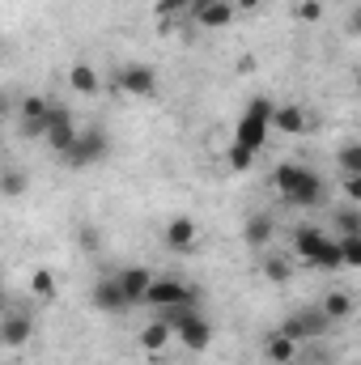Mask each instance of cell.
<instances>
[{
    "label": "cell",
    "mask_w": 361,
    "mask_h": 365,
    "mask_svg": "<svg viewBox=\"0 0 361 365\" xmlns=\"http://www.w3.org/2000/svg\"><path fill=\"white\" fill-rule=\"evenodd\" d=\"M272 187H276V195H280L289 208H319V204L327 200L323 175H319L315 166H306V162H276Z\"/></svg>",
    "instance_id": "cell-1"
},
{
    "label": "cell",
    "mask_w": 361,
    "mask_h": 365,
    "mask_svg": "<svg viewBox=\"0 0 361 365\" xmlns=\"http://www.w3.org/2000/svg\"><path fill=\"white\" fill-rule=\"evenodd\" d=\"M272 102L268 93H255L251 102H247V110L238 115V128H234V145L238 149H247V153H264V145H268V132H272Z\"/></svg>",
    "instance_id": "cell-2"
},
{
    "label": "cell",
    "mask_w": 361,
    "mask_h": 365,
    "mask_svg": "<svg viewBox=\"0 0 361 365\" xmlns=\"http://www.w3.org/2000/svg\"><path fill=\"white\" fill-rule=\"evenodd\" d=\"M293 259L302 264H315V268H327V272H340V251H336V238H327V230L319 225H298L293 230Z\"/></svg>",
    "instance_id": "cell-3"
},
{
    "label": "cell",
    "mask_w": 361,
    "mask_h": 365,
    "mask_svg": "<svg viewBox=\"0 0 361 365\" xmlns=\"http://www.w3.org/2000/svg\"><path fill=\"white\" fill-rule=\"evenodd\" d=\"M106 158H111V136H106L102 128H77V140H73V149L64 153V162H68L73 170L98 166V162H106Z\"/></svg>",
    "instance_id": "cell-4"
},
{
    "label": "cell",
    "mask_w": 361,
    "mask_h": 365,
    "mask_svg": "<svg viewBox=\"0 0 361 365\" xmlns=\"http://www.w3.org/2000/svg\"><path fill=\"white\" fill-rule=\"evenodd\" d=\"M187 302H200V293L179 276H153L145 289V306H153V310H171V306H187Z\"/></svg>",
    "instance_id": "cell-5"
},
{
    "label": "cell",
    "mask_w": 361,
    "mask_h": 365,
    "mask_svg": "<svg viewBox=\"0 0 361 365\" xmlns=\"http://www.w3.org/2000/svg\"><path fill=\"white\" fill-rule=\"evenodd\" d=\"M158 68L153 64H145V60H128V64H119V73H115V90L119 93H132V98H158Z\"/></svg>",
    "instance_id": "cell-6"
},
{
    "label": "cell",
    "mask_w": 361,
    "mask_h": 365,
    "mask_svg": "<svg viewBox=\"0 0 361 365\" xmlns=\"http://www.w3.org/2000/svg\"><path fill=\"white\" fill-rule=\"evenodd\" d=\"M47 110H51V98L47 93H21L17 98V132L26 140H43V128H47Z\"/></svg>",
    "instance_id": "cell-7"
},
{
    "label": "cell",
    "mask_w": 361,
    "mask_h": 365,
    "mask_svg": "<svg viewBox=\"0 0 361 365\" xmlns=\"http://www.w3.org/2000/svg\"><path fill=\"white\" fill-rule=\"evenodd\" d=\"M43 140H47L60 158L73 149V140H77V115H73L64 102H51V110H47V128H43Z\"/></svg>",
    "instance_id": "cell-8"
},
{
    "label": "cell",
    "mask_w": 361,
    "mask_h": 365,
    "mask_svg": "<svg viewBox=\"0 0 361 365\" xmlns=\"http://www.w3.org/2000/svg\"><path fill=\"white\" fill-rule=\"evenodd\" d=\"M30 340H34V314L9 306L0 314V349H26Z\"/></svg>",
    "instance_id": "cell-9"
},
{
    "label": "cell",
    "mask_w": 361,
    "mask_h": 365,
    "mask_svg": "<svg viewBox=\"0 0 361 365\" xmlns=\"http://www.w3.org/2000/svg\"><path fill=\"white\" fill-rule=\"evenodd\" d=\"M162 242H166V251H175V255H191L195 247H200V225H195V217H171L166 221V230H162Z\"/></svg>",
    "instance_id": "cell-10"
},
{
    "label": "cell",
    "mask_w": 361,
    "mask_h": 365,
    "mask_svg": "<svg viewBox=\"0 0 361 365\" xmlns=\"http://www.w3.org/2000/svg\"><path fill=\"white\" fill-rule=\"evenodd\" d=\"M327 327H332V323L323 319V310H302V314H289V319H285L276 331H280V336H289L293 344H306V340L323 336Z\"/></svg>",
    "instance_id": "cell-11"
},
{
    "label": "cell",
    "mask_w": 361,
    "mask_h": 365,
    "mask_svg": "<svg viewBox=\"0 0 361 365\" xmlns=\"http://www.w3.org/2000/svg\"><path fill=\"white\" fill-rule=\"evenodd\" d=\"M90 306L98 314H128L132 310V302L123 297V289H119V280L115 276H102L98 284L90 289Z\"/></svg>",
    "instance_id": "cell-12"
},
{
    "label": "cell",
    "mask_w": 361,
    "mask_h": 365,
    "mask_svg": "<svg viewBox=\"0 0 361 365\" xmlns=\"http://www.w3.org/2000/svg\"><path fill=\"white\" fill-rule=\"evenodd\" d=\"M115 280H119V289H123V297L136 306V302H145V289H149V280H153V272L145 268V264H128V268H119L115 272Z\"/></svg>",
    "instance_id": "cell-13"
},
{
    "label": "cell",
    "mask_w": 361,
    "mask_h": 365,
    "mask_svg": "<svg viewBox=\"0 0 361 365\" xmlns=\"http://www.w3.org/2000/svg\"><path fill=\"white\" fill-rule=\"evenodd\" d=\"M272 128H276V132H285V136H302V132L310 128V119H306V110H302V106L285 102V106H272Z\"/></svg>",
    "instance_id": "cell-14"
},
{
    "label": "cell",
    "mask_w": 361,
    "mask_h": 365,
    "mask_svg": "<svg viewBox=\"0 0 361 365\" xmlns=\"http://www.w3.org/2000/svg\"><path fill=\"white\" fill-rule=\"evenodd\" d=\"M272 234H276V225H272L268 212H251V217H247V225H243V238H247V247H251V251H268Z\"/></svg>",
    "instance_id": "cell-15"
},
{
    "label": "cell",
    "mask_w": 361,
    "mask_h": 365,
    "mask_svg": "<svg viewBox=\"0 0 361 365\" xmlns=\"http://www.w3.org/2000/svg\"><path fill=\"white\" fill-rule=\"evenodd\" d=\"M323 319L327 323H349L353 319V310H357V302H353V293H345V289H332L327 297H323Z\"/></svg>",
    "instance_id": "cell-16"
},
{
    "label": "cell",
    "mask_w": 361,
    "mask_h": 365,
    "mask_svg": "<svg viewBox=\"0 0 361 365\" xmlns=\"http://www.w3.org/2000/svg\"><path fill=\"white\" fill-rule=\"evenodd\" d=\"M171 340H175V331L166 327V319H149V323L141 327V349H145V353H153V357H158V353H166V344H171Z\"/></svg>",
    "instance_id": "cell-17"
},
{
    "label": "cell",
    "mask_w": 361,
    "mask_h": 365,
    "mask_svg": "<svg viewBox=\"0 0 361 365\" xmlns=\"http://www.w3.org/2000/svg\"><path fill=\"white\" fill-rule=\"evenodd\" d=\"M234 17H238V13H234V4H230V0H213V4H208V9H200L191 21H200L204 30H225Z\"/></svg>",
    "instance_id": "cell-18"
},
{
    "label": "cell",
    "mask_w": 361,
    "mask_h": 365,
    "mask_svg": "<svg viewBox=\"0 0 361 365\" xmlns=\"http://www.w3.org/2000/svg\"><path fill=\"white\" fill-rule=\"evenodd\" d=\"M68 86L77 93H98L102 90V77H98V68H93L90 60H77V64H68Z\"/></svg>",
    "instance_id": "cell-19"
},
{
    "label": "cell",
    "mask_w": 361,
    "mask_h": 365,
    "mask_svg": "<svg viewBox=\"0 0 361 365\" xmlns=\"http://www.w3.org/2000/svg\"><path fill=\"white\" fill-rule=\"evenodd\" d=\"M264 361H268V365H293V361H298V344H293L289 336L272 331L268 340H264Z\"/></svg>",
    "instance_id": "cell-20"
},
{
    "label": "cell",
    "mask_w": 361,
    "mask_h": 365,
    "mask_svg": "<svg viewBox=\"0 0 361 365\" xmlns=\"http://www.w3.org/2000/svg\"><path fill=\"white\" fill-rule=\"evenodd\" d=\"M26 191H30V175H26L21 166H4V170H0V195L17 200V195H26Z\"/></svg>",
    "instance_id": "cell-21"
},
{
    "label": "cell",
    "mask_w": 361,
    "mask_h": 365,
    "mask_svg": "<svg viewBox=\"0 0 361 365\" xmlns=\"http://www.w3.org/2000/svg\"><path fill=\"white\" fill-rule=\"evenodd\" d=\"M260 255H264V259H260V272L268 276L272 284H285V280L293 276V264H289V259H276V255H268V251H260Z\"/></svg>",
    "instance_id": "cell-22"
},
{
    "label": "cell",
    "mask_w": 361,
    "mask_h": 365,
    "mask_svg": "<svg viewBox=\"0 0 361 365\" xmlns=\"http://www.w3.org/2000/svg\"><path fill=\"white\" fill-rule=\"evenodd\" d=\"M336 251H340V264L345 268H361V234H340L336 238Z\"/></svg>",
    "instance_id": "cell-23"
},
{
    "label": "cell",
    "mask_w": 361,
    "mask_h": 365,
    "mask_svg": "<svg viewBox=\"0 0 361 365\" xmlns=\"http://www.w3.org/2000/svg\"><path fill=\"white\" fill-rule=\"evenodd\" d=\"M56 289H60V284H56V272H51V268H34V272H30V293H34V297L47 302V297H56Z\"/></svg>",
    "instance_id": "cell-24"
},
{
    "label": "cell",
    "mask_w": 361,
    "mask_h": 365,
    "mask_svg": "<svg viewBox=\"0 0 361 365\" xmlns=\"http://www.w3.org/2000/svg\"><path fill=\"white\" fill-rule=\"evenodd\" d=\"M336 158H340V170H345V175H361V145L357 140H345Z\"/></svg>",
    "instance_id": "cell-25"
},
{
    "label": "cell",
    "mask_w": 361,
    "mask_h": 365,
    "mask_svg": "<svg viewBox=\"0 0 361 365\" xmlns=\"http://www.w3.org/2000/svg\"><path fill=\"white\" fill-rule=\"evenodd\" d=\"M225 166H230L234 175H247V170L255 166V153H247V149H238V145H230V149H225Z\"/></svg>",
    "instance_id": "cell-26"
},
{
    "label": "cell",
    "mask_w": 361,
    "mask_h": 365,
    "mask_svg": "<svg viewBox=\"0 0 361 365\" xmlns=\"http://www.w3.org/2000/svg\"><path fill=\"white\" fill-rule=\"evenodd\" d=\"M336 225H340V234H361V212H357V204H345V208L336 212Z\"/></svg>",
    "instance_id": "cell-27"
},
{
    "label": "cell",
    "mask_w": 361,
    "mask_h": 365,
    "mask_svg": "<svg viewBox=\"0 0 361 365\" xmlns=\"http://www.w3.org/2000/svg\"><path fill=\"white\" fill-rule=\"evenodd\" d=\"M293 17H298V21H319V17H323V4H319V0H298V4H293Z\"/></svg>",
    "instance_id": "cell-28"
},
{
    "label": "cell",
    "mask_w": 361,
    "mask_h": 365,
    "mask_svg": "<svg viewBox=\"0 0 361 365\" xmlns=\"http://www.w3.org/2000/svg\"><path fill=\"white\" fill-rule=\"evenodd\" d=\"M153 13L158 17H179V13H187V0H158Z\"/></svg>",
    "instance_id": "cell-29"
},
{
    "label": "cell",
    "mask_w": 361,
    "mask_h": 365,
    "mask_svg": "<svg viewBox=\"0 0 361 365\" xmlns=\"http://www.w3.org/2000/svg\"><path fill=\"white\" fill-rule=\"evenodd\" d=\"M13 115H17V93L0 90V123H9Z\"/></svg>",
    "instance_id": "cell-30"
},
{
    "label": "cell",
    "mask_w": 361,
    "mask_h": 365,
    "mask_svg": "<svg viewBox=\"0 0 361 365\" xmlns=\"http://www.w3.org/2000/svg\"><path fill=\"white\" fill-rule=\"evenodd\" d=\"M340 182H345V195H349V200L357 204V200H361V175H345Z\"/></svg>",
    "instance_id": "cell-31"
},
{
    "label": "cell",
    "mask_w": 361,
    "mask_h": 365,
    "mask_svg": "<svg viewBox=\"0 0 361 365\" xmlns=\"http://www.w3.org/2000/svg\"><path fill=\"white\" fill-rule=\"evenodd\" d=\"M230 4H234V13H260L264 0H230Z\"/></svg>",
    "instance_id": "cell-32"
},
{
    "label": "cell",
    "mask_w": 361,
    "mask_h": 365,
    "mask_svg": "<svg viewBox=\"0 0 361 365\" xmlns=\"http://www.w3.org/2000/svg\"><path fill=\"white\" fill-rule=\"evenodd\" d=\"M4 310H9V297H4V293H0V314H4Z\"/></svg>",
    "instance_id": "cell-33"
},
{
    "label": "cell",
    "mask_w": 361,
    "mask_h": 365,
    "mask_svg": "<svg viewBox=\"0 0 361 365\" xmlns=\"http://www.w3.org/2000/svg\"><path fill=\"white\" fill-rule=\"evenodd\" d=\"M0 145H4V123H0Z\"/></svg>",
    "instance_id": "cell-34"
}]
</instances>
